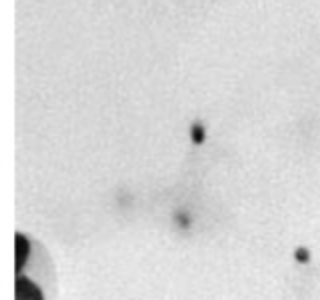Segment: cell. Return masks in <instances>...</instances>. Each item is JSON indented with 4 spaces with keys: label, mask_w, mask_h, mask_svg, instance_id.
<instances>
[{
    "label": "cell",
    "mask_w": 320,
    "mask_h": 300,
    "mask_svg": "<svg viewBox=\"0 0 320 300\" xmlns=\"http://www.w3.org/2000/svg\"><path fill=\"white\" fill-rule=\"evenodd\" d=\"M204 136H206V132H204V126H202L200 122H196V124L190 126V138H192L194 144H202V142H204Z\"/></svg>",
    "instance_id": "6da1fadb"
},
{
    "label": "cell",
    "mask_w": 320,
    "mask_h": 300,
    "mask_svg": "<svg viewBox=\"0 0 320 300\" xmlns=\"http://www.w3.org/2000/svg\"><path fill=\"white\" fill-rule=\"evenodd\" d=\"M294 260H296L298 264H308V262L312 260L310 250H308V248H304V246H298V248L294 250Z\"/></svg>",
    "instance_id": "7a4b0ae2"
},
{
    "label": "cell",
    "mask_w": 320,
    "mask_h": 300,
    "mask_svg": "<svg viewBox=\"0 0 320 300\" xmlns=\"http://www.w3.org/2000/svg\"><path fill=\"white\" fill-rule=\"evenodd\" d=\"M174 218L180 222V226H182V228H188V224H190V218H188V214H184V212H178Z\"/></svg>",
    "instance_id": "3957f363"
}]
</instances>
